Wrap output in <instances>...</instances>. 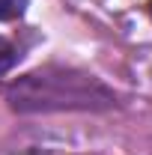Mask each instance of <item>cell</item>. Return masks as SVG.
<instances>
[{
    "label": "cell",
    "instance_id": "277c9868",
    "mask_svg": "<svg viewBox=\"0 0 152 155\" xmlns=\"http://www.w3.org/2000/svg\"><path fill=\"white\" fill-rule=\"evenodd\" d=\"M149 15H152V0H149Z\"/></svg>",
    "mask_w": 152,
    "mask_h": 155
},
{
    "label": "cell",
    "instance_id": "3957f363",
    "mask_svg": "<svg viewBox=\"0 0 152 155\" xmlns=\"http://www.w3.org/2000/svg\"><path fill=\"white\" fill-rule=\"evenodd\" d=\"M15 60H18V51H15V45H12L9 39L0 36V75H3V72H9V69L15 66Z\"/></svg>",
    "mask_w": 152,
    "mask_h": 155
},
{
    "label": "cell",
    "instance_id": "6da1fadb",
    "mask_svg": "<svg viewBox=\"0 0 152 155\" xmlns=\"http://www.w3.org/2000/svg\"><path fill=\"white\" fill-rule=\"evenodd\" d=\"M6 98L12 110L18 114H39V110H87V107H111L114 93L98 78L78 72V69H60L45 66L15 81Z\"/></svg>",
    "mask_w": 152,
    "mask_h": 155
},
{
    "label": "cell",
    "instance_id": "7a4b0ae2",
    "mask_svg": "<svg viewBox=\"0 0 152 155\" xmlns=\"http://www.w3.org/2000/svg\"><path fill=\"white\" fill-rule=\"evenodd\" d=\"M30 0H0V21H15L24 15Z\"/></svg>",
    "mask_w": 152,
    "mask_h": 155
}]
</instances>
